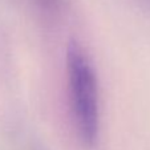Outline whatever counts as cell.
<instances>
[{"label": "cell", "instance_id": "1", "mask_svg": "<svg viewBox=\"0 0 150 150\" xmlns=\"http://www.w3.org/2000/svg\"><path fill=\"white\" fill-rule=\"evenodd\" d=\"M67 77L69 104L74 127L85 146L93 147L100 137L98 79L88 52L77 41L69 42L67 49Z\"/></svg>", "mask_w": 150, "mask_h": 150}, {"label": "cell", "instance_id": "2", "mask_svg": "<svg viewBox=\"0 0 150 150\" xmlns=\"http://www.w3.org/2000/svg\"><path fill=\"white\" fill-rule=\"evenodd\" d=\"M39 3L41 4L44 8L53 11V9H56L57 7H59V4L61 3V1H60V0H39Z\"/></svg>", "mask_w": 150, "mask_h": 150}]
</instances>
